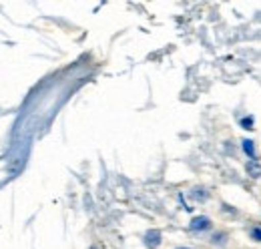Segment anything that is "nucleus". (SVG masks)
Segmentation results:
<instances>
[{
  "label": "nucleus",
  "instance_id": "nucleus-1",
  "mask_svg": "<svg viewBox=\"0 0 261 249\" xmlns=\"http://www.w3.org/2000/svg\"><path fill=\"white\" fill-rule=\"evenodd\" d=\"M145 245L151 249L159 247V245H161V231H157V229L147 231V235H145Z\"/></svg>",
  "mask_w": 261,
  "mask_h": 249
},
{
  "label": "nucleus",
  "instance_id": "nucleus-2",
  "mask_svg": "<svg viewBox=\"0 0 261 249\" xmlns=\"http://www.w3.org/2000/svg\"><path fill=\"white\" fill-rule=\"evenodd\" d=\"M193 231H203V229H209L211 227V219L209 217H195L189 225Z\"/></svg>",
  "mask_w": 261,
  "mask_h": 249
},
{
  "label": "nucleus",
  "instance_id": "nucleus-3",
  "mask_svg": "<svg viewBox=\"0 0 261 249\" xmlns=\"http://www.w3.org/2000/svg\"><path fill=\"white\" fill-rule=\"evenodd\" d=\"M243 149H245L247 157H251V161H255V159H257V155H255V147H253V141L245 139V141H243Z\"/></svg>",
  "mask_w": 261,
  "mask_h": 249
},
{
  "label": "nucleus",
  "instance_id": "nucleus-4",
  "mask_svg": "<svg viewBox=\"0 0 261 249\" xmlns=\"http://www.w3.org/2000/svg\"><path fill=\"white\" fill-rule=\"evenodd\" d=\"M247 171H249V173H255L253 177H261V167L259 165H255V161H251V163L247 165Z\"/></svg>",
  "mask_w": 261,
  "mask_h": 249
},
{
  "label": "nucleus",
  "instance_id": "nucleus-5",
  "mask_svg": "<svg viewBox=\"0 0 261 249\" xmlns=\"http://www.w3.org/2000/svg\"><path fill=\"white\" fill-rule=\"evenodd\" d=\"M241 124H243V129H253V119H251V117H247V119H243V121H241Z\"/></svg>",
  "mask_w": 261,
  "mask_h": 249
},
{
  "label": "nucleus",
  "instance_id": "nucleus-6",
  "mask_svg": "<svg viewBox=\"0 0 261 249\" xmlns=\"http://www.w3.org/2000/svg\"><path fill=\"white\" fill-rule=\"evenodd\" d=\"M251 237L257 239V241H261V229H253V231H251Z\"/></svg>",
  "mask_w": 261,
  "mask_h": 249
},
{
  "label": "nucleus",
  "instance_id": "nucleus-7",
  "mask_svg": "<svg viewBox=\"0 0 261 249\" xmlns=\"http://www.w3.org/2000/svg\"><path fill=\"white\" fill-rule=\"evenodd\" d=\"M179 249H189V247H179Z\"/></svg>",
  "mask_w": 261,
  "mask_h": 249
}]
</instances>
